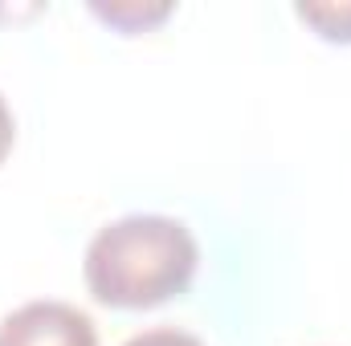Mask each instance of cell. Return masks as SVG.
Returning a JSON list of instances; mask_svg holds the SVG:
<instances>
[{
	"label": "cell",
	"instance_id": "6da1fadb",
	"mask_svg": "<svg viewBox=\"0 0 351 346\" xmlns=\"http://www.w3.org/2000/svg\"><path fill=\"white\" fill-rule=\"evenodd\" d=\"M200 265L196 237L184 220L139 212L94 232L86 249V285L110 310H152L180 297Z\"/></svg>",
	"mask_w": 351,
	"mask_h": 346
},
{
	"label": "cell",
	"instance_id": "7a4b0ae2",
	"mask_svg": "<svg viewBox=\"0 0 351 346\" xmlns=\"http://www.w3.org/2000/svg\"><path fill=\"white\" fill-rule=\"evenodd\" d=\"M0 346H98V330L70 302H29L0 318Z\"/></svg>",
	"mask_w": 351,
	"mask_h": 346
},
{
	"label": "cell",
	"instance_id": "3957f363",
	"mask_svg": "<svg viewBox=\"0 0 351 346\" xmlns=\"http://www.w3.org/2000/svg\"><path fill=\"white\" fill-rule=\"evenodd\" d=\"M298 16L323 37L351 45V0H327V4H298Z\"/></svg>",
	"mask_w": 351,
	"mask_h": 346
},
{
	"label": "cell",
	"instance_id": "277c9868",
	"mask_svg": "<svg viewBox=\"0 0 351 346\" xmlns=\"http://www.w3.org/2000/svg\"><path fill=\"white\" fill-rule=\"evenodd\" d=\"M94 12L102 21H110L114 29H123V33H139V29L164 21L172 12V4H110V8L106 4H94Z\"/></svg>",
	"mask_w": 351,
	"mask_h": 346
},
{
	"label": "cell",
	"instance_id": "5b68a950",
	"mask_svg": "<svg viewBox=\"0 0 351 346\" xmlns=\"http://www.w3.org/2000/svg\"><path fill=\"white\" fill-rule=\"evenodd\" d=\"M123 346H204L196 334L188 330H176V326H156V330H143L135 338H127Z\"/></svg>",
	"mask_w": 351,
	"mask_h": 346
},
{
	"label": "cell",
	"instance_id": "8992f818",
	"mask_svg": "<svg viewBox=\"0 0 351 346\" xmlns=\"http://www.w3.org/2000/svg\"><path fill=\"white\" fill-rule=\"evenodd\" d=\"M12 139H16V122H12V110H8V102H4V94H0V163H4L8 151H12Z\"/></svg>",
	"mask_w": 351,
	"mask_h": 346
}]
</instances>
